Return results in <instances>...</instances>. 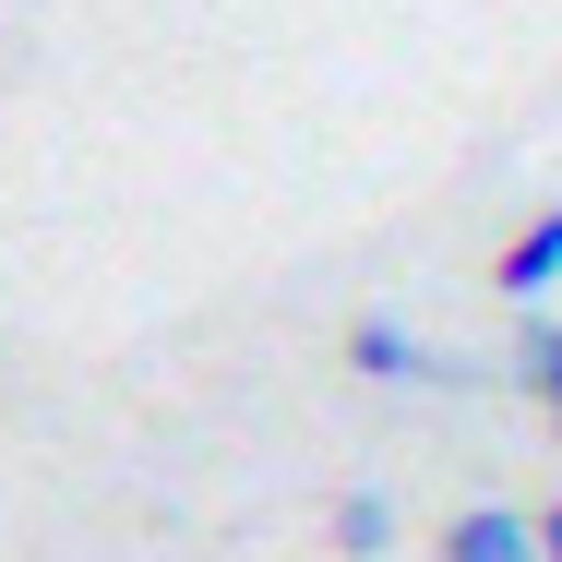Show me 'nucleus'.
<instances>
[{
	"instance_id": "nucleus-1",
	"label": "nucleus",
	"mask_w": 562,
	"mask_h": 562,
	"mask_svg": "<svg viewBox=\"0 0 562 562\" xmlns=\"http://www.w3.org/2000/svg\"><path fill=\"white\" fill-rule=\"evenodd\" d=\"M443 562H551V539H539V515H515V503H467L443 527Z\"/></svg>"
},
{
	"instance_id": "nucleus-2",
	"label": "nucleus",
	"mask_w": 562,
	"mask_h": 562,
	"mask_svg": "<svg viewBox=\"0 0 562 562\" xmlns=\"http://www.w3.org/2000/svg\"><path fill=\"white\" fill-rule=\"evenodd\" d=\"M491 288H503L515 312H527V300H551V288H562V204H539V216L515 227V239H503V263H491Z\"/></svg>"
},
{
	"instance_id": "nucleus-3",
	"label": "nucleus",
	"mask_w": 562,
	"mask_h": 562,
	"mask_svg": "<svg viewBox=\"0 0 562 562\" xmlns=\"http://www.w3.org/2000/svg\"><path fill=\"white\" fill-rule=\"evenodd\" d=\"M347 371H371V383H419V371H431V347L407 336L395 312H359V324H347Z\"/></svg>"
},
{
	"instance_id": "nucleus-4",
	"label": "nucleus",
	"mask_w": 562,
	"mask_h": 562,
	"mask_svg": "<svg viewBox=\"0 0 562 562\" xmlns=\"http://www.w3.org/2000/svg\"><path fill=\"white\" fill-rule=\"evenodd\" d=\"M336 551H347V562L395 551V503H383V491H347V503H336Z\"/></svg>"
},
{
	"instance_id": "nucleus-5",
	"label": "nucleus",
	"mask_w": 562,
	"mask_h": 562,
	"mask_svg": "<svg viewBox=\"0 0 562 562\" xmlns=\"http://www.w3.org/2000/svg\"><path fill=\"white\" fill-rule=\"evenodd\" d=\"M527 383L551 395V419H562V324H539V336H527Z\"/></svg>"
},
{
	"instance_id": "nucleus-6",
	"label": "nucleus",
	"mask_w": 562,
	"mask_h": 562,
	"mask_svg": "<svg viewBox=\"0 0 562 562\" xmlns=\"http://www.w3.org/2000/svg\"><path fill=\"white\" fill-rule=\"evenodd\" d=\"M539 539H551V562H562V503H551V515H539Z\"/></svg>"
}]
</instances>
